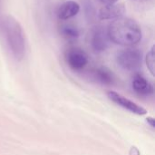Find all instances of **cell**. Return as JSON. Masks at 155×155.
I'll return each mask as SVG.
<instances>
[{"instance_id":"obj_13","label":"cell","mask_w":155,"mask_h":155,"mask_svg":"<svg viewBox=\"0 0 155 155\" xmlns=\"http://www.w3.org/2000/svg\"><path fill=\"white\" fill-rule=\"evenodd\" d=\"M129 155H141V153L136 146H132L129 151Z\"/></svg>"},{"instance_id":"obj_9","label":"cell","mask_w":155,"mask_h":155,"mask_svg":"<svg viewBox=\"0 0 155 155\" xmlns=\"http://www.w3.org/2000/svg\"><path fill=\"white\" fill-rule=\"evenodd\" d=\"M80 10V5L77 2L69 0L59 5L56 15L60 20H68L75 16Z\"/></svg>"},{"instance_id":"obj_6","label":"cell","mask_w":155,"mask_h":155,"mask_svg":"<svg viewBox=\"0 0 155 155\" xmlns=\"http://www.w3.org/2000/svg\"><path fill=\"white\" fill-rule=\"evenodd\" d=\"M107 95H108L109 99L112 100L114 104H116L117 105L123 107L124 109H125L133 114H135L138 115H144L147 113V111L143 107H142L139 104H137L136 103L125 98L124 96H123L122 94H120L116 92L110 91L107 93Z\"/></svg>"},{"instance_id":"obj_5","label":"cell","mask_w":155,"mask_h":155,"mask_svg":"<svg viewBox=\"0 0 155 155\" xmlns=\"http://www.w3.org/2000/svg\"><path fill=\"white\" fill-rule=\"evenodd\" d=\"M64 60L67 65L74 71H82L88 64L86 53L78 47H70L64 53Z\"/></svg>"},{"instance_id":"obj_8","label":"cell","mask_w":155,"mask_h":155,"mask_svg":"<svg viewBox=\"0 0 155 155\" xmlns=\"http://www.w3.org/2000/svg\"><path fill=\"white\" fill-rule=\"evenodd\" d=\"M125 13V8L122 4L105 5L99 11V18L102 20L117 19Z\"/></svg>"},{"instance_id":"obj_12","label":"cell","mask_w":155,"mask_h":155,"mask_svg":"<svg viewBox=\"0 0 155 155\" xmlns=\"http://www.w3.org/2000/svg\"><path fill=\"white\" fill-rule=\"evenodd\" d=\"M145 62H146V64H147V67H148L150 73L153 75H154V47L153 46L151 48V50L146 54Z\"/></svg>"},{"instance_id":"obj_10","label":"cell","mask_w":155,"mask_h":155,"mask_svg":"<svg viewBox=\"0 0 155 155\" xmlns=\"http://www.w3.org/2000/svg\"><path fill=\"white\" fill-rule=\"evenodd\" d=\"M90 74L94 81H96L102 84L110 85V84H114V76L113 73L106 67L101 66V67L94 68L91 71Z\"/></svg>"},{"instance_id":"obj_16","label":"cell","mask_w":155,"mask_h":155,"mask_svg":"<svg viewBox=\"0 0 155 155\" xmlns=\"http://www.w3.org/2000/svg\"><path fill=\"white\" fill-rule=\"evenodd\" d=\"M1 10H2V0H0V21L2 19V15H1Z\"/></svg>"},{"instance_id":"obj_14","label":"cell","mask_w":155,"mask_h":155,"mask_svg":"<svg viewBox=\"0 0 155 155\" xmlns=\"http://www.w3.org/2000/svg\"><path fill=\"white\" fill-rule=\"evenodd\" d=\"M101 3H103L104 5H112V4H115L118 0H99Z\"/></svg>"},{"instance_id":"obj_4","label":"cell","mask_w":155,"mask_h":155,"mask_svg":"<svg viewBox=\"0 0 155 155\" xmlns=\"http://www.w3.org/2000/svg\"><path fill=\"white\" fill-rule=\"evenodd\" d=\"M88 43L95 53L99 54L106 51L111 43L108 29L101 25L93 26L88 33Z\"/></svg>"},{"instance_id":"obj_1","label":"cell","mask_w":155,"mask_h":155,"mask_svg":"<svg viewBox=\"0 0 155 155\" xmlns=\"http://www.w3.org/2000/svg\"><path fill=\"white\" fill-rule=\"evenodd\" d=\"M0 34L12 56L17 61L22 60L25 54L26 43L19 22L11 15L3 16L0 21Z\"/></svg>"},{"instance_id":"obj_15","label":"cell","mask_w":155,"mask_h":155,"mask_svg":"<svg viewBox=\"0 0 155 155\" xmlns=\"http://www.w3.org/2000/svg\"><path fill=\"white\" fill-rule=\"evenodd\" d=\"M146 121H147V123L150 124V126H151L152 128H154V119H153V117H148V118L146 119Z\"/></svg>"},{"instance_id":"obj_11","label":"cell","mask_w":155,"mask_h":155,"mask_svg":"<svg viewBox=\"0 0 155 155\" xmlns=\"http://www.w3.org/2000/svg\"><path fill=\"white\" fill-rule=\"evenodd\" d=\"M60 35L68 42H74L79 37V30L72 24H63L59 27Z\"/></svg>"},{"instance_id":"obj_3","label":"cell","mask_w":155,"mask_h":155,"mask_svg":"<svg viewBox=\"0 0 155 155\" xmlns=\"http://www.w3.org/2000/svg\"><path fill=\"white\" fill-rule=\"evenodd\" d=\"M117 64L126 71H136L142 67L143 54L134 47H128L121 50L116 56Z\"/></svg>"},{"instance_id":"obj_7","label":"cell","mask_w":155,"mask_h":155,"mask_svg":"<svg viewBox=\"0 0 155 155\" xmlns=\"http://www.w3.org/2000/svg\"><path fill=\"white\" fill-rule=\"evenodd\" d=\"M132 86L134 91L144 97H148L153 94L154 89L153 84L142 74H135L132 81Z\"/></svg>"},{"instance_id":"obj_2","label":"cell","mask_w":155,"mask_h":155,"mask_svg":"<svg viewBox=\"0 0 155 155\" xmlns=\"http://www.w3.org/2000/svg\"><path fill=\"white\" fill-rule=\"evenodd\" d=\"M108 29L110 40L125 46H133L142 39V30L139 25L128 17H119L113 21Z\"/></svg>"}]
</instances>
